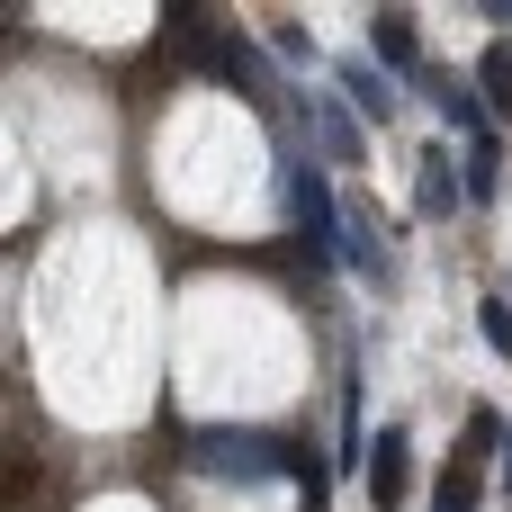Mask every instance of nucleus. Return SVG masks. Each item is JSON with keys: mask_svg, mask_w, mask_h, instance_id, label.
<instances>
[{"mask_svg": "<svg viewBox=\"0 0 512 512\" xmlns=\"http://www.w3.org/2000/svg\"><path fill=\"white\" fill-rule=\"evenodd\" d=\"M360 36L405 72V81H423V54H414V18H396V9H378V18H360Z\"/></svg>", "mask_w": 512, "mask_h": 512, "instance_id": "nucleus-3", "label": "nucleus"}, {"mask_svg": "<svg viewBox=\"0 0 512 512\" xmlns=\"http://www.w3.org/2000/svg\"><path fill=\"white\" fill-rule=\"evenodd\" d=\"M477 333H486V342L512 360V297H477Z\"/></svg>", "mask_w": 512, "mask_h": 512, "instance_id": "nucleus-5", "label": "nucleus"}, {"mask_svg": "<svg viewBox=\"0 0 512 512\" xmlns=\"http://www.w3.org/2000/svg\"><path fill=\"white\" fill-rule=\"evenodd\" d=\"M504 495H512V432H504Z\"/></svg>", "mask_w": 512, "mask_h": 512, "instance_id": "nucleus-6", "label": "nucleus"}, {"mask_svg": "<svg viewBox=\"0 0 512 512\" xmlns=\"http://www.w3.org/2000/svg\"><path fill=\"white\" fill-rule=\"evenodd\" d=\"M405 468H414V450H405V423H378V441H369V504H378V512L405 504Z\"/></svg>", "mask_w": 512, "mask_h": 512, "instance_id": "nucleus-1", "label": "nucleus"}, {"mask_svg": "<svg viewBox=\"0 0 512 512\" xmlns=\"http://www.w3.org/2000/svg\"><path fill=\"white\" fill-rule=\"evenodd\" d=\"M477 81H486V108H495V117H512V45H504V36L477 54Z\"/></svg>", "mask_w": 512, "mask_h": 512, "instance_id": "nucleus-4", "label": "nucleus"}, {"mask_svg": "<svg viewBox=\"0 0 512 512\" xmlns=\"http://www.w3.org/2000/svg\"><path fill=\"white\" fill-rule=\"evenodd\" d=\"M414 189H423V216H432V225H450V216H459V198H468V180H459V153H450L441 135L423 144V180H414Z\"/></svg>", "mask_w": 512, "mask_h": 512, "instance_id": "nucleus-2", "label": "nucleus"}]
</instances>
